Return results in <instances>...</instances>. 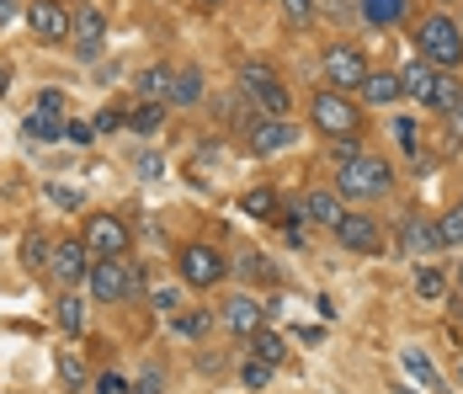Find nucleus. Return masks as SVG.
Returning <instances> with one entry per match:
<instances>
[{
    "label": "nucleus",
    "mask_w": 463,
    "mask_h": 394,
    "mask_svg": "<svg viewBox=\"0 0 463 394\" xmlns=\"http://www.w3.org/2000/svg\"><path fill=\"white\" fill-rule=\"evenodd\" d=\"M240 214H250V219H278L282 203H278V192H272V187H250V192L240 197Z\"/></svg>",
    "instance_id": "nucleus-22"
},
{
    "label": "nucleus",
    "mask_w": 463,
    "mask_h": 394,
    "mask_svg": "<svg viewBox=\"0 0 463 394\" xmlns=\"http://www.w3.org/2000/svg\"><path fill=\"white\" fill-rule=\"evenodd\" d=\"M363 96H368L373 107H394L405 91H400V75H383V70L373 75V70H368V81H363Z\"/></svg>",
    "instance_id": "nucleus-21"
},
{
    "label": "nucleus",
    "mask_w": 463,
    "mask_h": 394,
    "mask_svg": "<svg viewBox=\"0 0 463 394\" xmlns=\"http://www.w3.org/2000/svg\"><path fill=\"white\" fill-rule=\"evenodd\" d=\"M0 96H5V70H0Z\"/></svg>",
    "instance_id": "nucleus-49"
},
{
    "label": "nucleus",
    "mask_w": 463,
    "mask_h": 394,
    "mask_svg": "<svg viewBox=\"0 0 463 394\" xmlns=\"http://www.w3.org/2000/svg\"><path fill=\"white\" fill-rule=\"evenodd\" d=\"M38 107H43V112H53V118H59V112H64V96H59V91H43V96H38Z\"/></svg>",
    "instance_id": "nucleus-45"
},
{
    "label": "nucleus",
    "mask_w": 463,
    "mask_h": 394,
    "mask_svg": "<svg viewBox=\"0 0 463 394\" xmlns=\"http://www.w3.org/2000/svg\"><path fill=\"white\" fill-rule=\"evenodd\" d=\"M293 144V123L288 118H261L250 129V155H282Z\"/></svg>",
    "instance_id": "nucleus-16"
},
{
    "label": "nucleus",
    "mask_w": 463,
    "mask_h": 394,
    "mask_svg": "<svg viewBox=\"0 0 463 394\" xmlns=\"http://www.w3.org/2000/svg\"><path fill=\"white\" fill-rule=\"evenodd\" d=\"M182 283L186 288H219L224 277H230V256L219 251V245H182Z\"/></svg>",
    "instance_id": "nucleus-6"
},
{
    "label": "nucleus",
    "mask_w": 463,
    "mask_h": 394,
    "mask_svg": "<svg viewBox=\"0 0 463 394\" xmlns=\"http://www.w3.org/2000/svg\"><path fill=\"white\" fill-rule=\"evenodd\" d=\"M11 16H16V0H0V27H5Z\"/></svg>",
    "instance_id": "nucleus-47"
},
{
    "label": "nucleus",
    "mask_w": 463,
    "mask_h": 394,
    "mask_svg": "<svg viewBox=\"0 0 463 394\" xmlns=\"http://www.w3.org/2000/svg\"><path fill=\"white\" fill-rule=\"evenodd\" d=\"M59 379H64L70 389H80V384H86V368H80V357H75V351H59Z\"/></svg>",
    "instance_id": "nucleus-33"
},
{
    "label": "nucleus",
    "mask_w": 463,
    "mask_h": 394,
    "mask_svg": "<svg viewBox=\"0 0 463 394\" xmlns=\"http://www.w3.org/2000/svg\"><path fill=\"white\" fill-rule=\"evenodd\" d=\"M416 293L426 299V304H437V299L448 293V277H442L437 266H416Z\"/></svg>",
    "instance_id": "nucleus-27"
},
{
    "label": "nucleus",
    "mask_w": 463,
    "mask_h": 394,
    "mask_svg": "<svg viewBox=\"0 0 463 394\" xmlns=\"http://www.w3.org/2000/svg\"><path fill=\"white\" fill-rule=\"evenodd\" d=\"M176 331H182V336H203V331H208V314H182Z\"/></svg>",
    "instance_id": "nucleus-40"
},
{
    "label": "nucleus",
    "mask_w": 463,
    "mask_h": 394,
    "mask_svg": "<svg viewBox=\"0 0 463 394\" xmlns=\"http://www.w3.org/2000/svg\"><path fill=\"white\" fill-rule=\"evenodd\" d=\"M171 86H176V70H165V64H149V70L139 75L144 101H171Z\"/></svg>",
    "instance_id": "nucleus-20"
},
{
    "label": "nucleus",
    "mask_w": 463,
    "mask_h": 394,
    "mask_svg": "<svg viewBox=\"0 0 463 394\" xmlns=\"http://www.w3.org/2000/svg\"><path fill=\"white\" fill-rule=\"evenodd\" d=\"M86 283H91L96 304H123V299H134V288H139V266L128 262V256H96Z\"/></svg>",
    "instance_id": "nucleus-4"
},
{
    "label": "nucleus",
    "mask_w": 463,
    "mask_h": 394,
    "mask_svg": "<svg viewBox=\"0 0 463 394\" xmlns=\"http://www.w3.org/2000/svg\"><path fill=\"white\" fill-rule=\"evenodd\" d=\"M149 304L160 309V314H176V309H182V293H176L171 283H155V288H149Z\"/></svg>",
    "instance_id": "nucleus-32"
},
{
    "label": "nucleus",
    "mask_w": 463,
    "mask_h": 394,
    "mask_svg": "<svg viewBox=\"0 0 463 394\" xmlns=\"http://www.w3.org/2000/svg\"><path fill=\"white\" fill-rule=\"evenodd\" d=\"M240 272H245V277H267V283H272V266L256 262V256H245V262H240Z\"/></svg>",
    "instance_id": "nucleus-43"
},
{
    "label": "nucleus",
    "mask_w": 463,
    "mask_h": 394,
    "mask_svg": "<svg viewBox=\"0 0 463 394\" xmlns=\"http://www.w3.org/2000/svg\"><path fill=\"white\" fill-rule=\"evenodd\" d=\"M394 139H400V149L416 155V123H411V118H394Z\"/></svg>",
    "instance_id": "nucleus-37"
},
{
    "label": "nucleus",
    "mask_w": 463,
    "mask_h": 394,
    "mask_svg": "<svg viewBox=\"0 0 463 394\" xmlns=\"http://www.w3.org/2000/svg\"><path fill=\"white\" fill-rule=\"evenodd\" d=\"M330 235H335V245H346V251H357V256H378V251H383V229H378V219H368V214H346Z\"/></svg>",
    "instance_id": "nucleus-10"
},
{
    "label": "nucleus",
    "mask_w": 463,
    "mask_h": 394,
    "mask_svg": "<svg viewBox=\"0 0 463 394\" xmlns=\"http://www.w3.org/2000/svg\"><path fill=\"white\" fill-rule=\"evenodd\" d=\"M27 27H33L38 43H64V38L75 33V22L59 11V0H33V5H27Z\"/></svg>",
    "instance_id": "nucleus-12"
},
{
    "label": "nucleus",
    "mask_w": 463,
    "mask_h": 394,
    "mask_svg": "<svg viewBox=\"0 0 463 394\" xmlns=\"http://www.w3.org/2000/svg\"><path fill=\"white\" fill-rule=\"evenodd\" d=\"M357 11H363L368 27H400L405 11H411V0H357Z\"/></svg>",
    "instance_id": "nucleus-18"
},
{
    "label": "nucleus",
    "mask_w": 463,
    "mask_h": 394,
    "mask_svg": "<svg viewBox=\"0 0 463 394\" xmlns=\"http://www.w3.org/2000/svg\"><path fill=\"white\" fill-rule=\"evenodd\" d=\"M240 96L250 107H261L267 118H282L288 112V86L278 81V70H267V64H245L240 70Z\"/></svg>",
    "instance_id": "nucleus-5"
},
{
    "label": "nucleus",
    "mask_w": 463,
    "mask_h": 394,
    "mask_svg": "<svg viewBox=\"0 0 463 394\" xmlns=\"http://www.w3.org/2000/svg\"><path fill=\"white\" fill-rule=\"evenodd\" d=\"M320 70H325V81H330L335 91H363V81H368V59H363L352 43H330L325 59H320Z\"/></svg>",
    "instance_id": "nucleus-7"
},
{
    "label": "nucleus",
    "mask_w": 463,
    "mask_h": 394,
    "mask_svg": "<svg viewBox=\"0 0 463 394\" xmlns=\"http://www.w3.org/2000/svg\"><path fill=\"white\" fill-rule=\"evenodd\" d=\"M22 133H27V144H53V139H64V123H59L53 112H43V107H33L27 123H22Z\"/></svg>",
    "instance_id": "nucleus-19"
},
{
    "label": "nucleus",
    "mask_w": 463,
    "mask_h": 394,
    "mask_svg": "<svg viewBox=\"0 0 463 394\" xmlns=\"http://www.w3.org/2000/svg\"><path fill=\"white\" fill-rule=\"evenodd\" d=\"M250 357H261V362H272V368H278L282 357H288V341H282L278 331H267V325H261V331L250 336Z\"/></svg>",
    "instance_id": "nucleus-24"
},
{
    "label": "nucleus",
    "mask_w": 463,
    "mask_h": 394,
    "mask_svg": "<svg viewBox=\"0 0 463 394\" xmlns=\"http://www.w3.org/2000/svg\"><path fill=\"white\" fill-rule=\"evenodd\" d=\"M463 96V86H458V75L453 70H442V81H437V96H431V107L437 112H453V101Z\"/></svg>",
    "instance_id": "nucleus-31"
},
{
    "label": "nucleus",
    "mask_w": 463,
    "mask_h": 394,
    "mask_svg": "<svg viewBox=\"0 0 463 394\" xmlns=\"http://www.w3.org/2000/svg\"><path fill=\"white\" fill-rule=\"evenodd\" d=\"M458 314H463V299H458Z\"/></svg>",
    "instance_id": "nucleus-52"
},
{
    "label": "nucleus",
    "mask_w": 463,
    "mask_h": 394,
    "mask_svg": "<svg viewBox=\"0 0 463 394\" xmlns=\"http://www.w3.org/2000/svg\"><path fill=\"white\" fill-rule=\"evenodd\" d=\"M437 81H442V70H437V64H426V59H411V64H405V70H400V91H405V96H416L420 107H431V96H437Z\"/></svg>",
    "instance_id": "nucleus-15"
},
{
    "label": "nucleus",
    "mask_w": 463,
    "mask_h": 394,
    "mask_svg": "<svg viewBox=\"0 0 463 394\" xmlns=\"http://www.w3.org/2000/svg\"><path fill=\"white\" fill-rule=\"evenodd\" d=\"M96 394H128V384L118 373H107V379H96Z\"/></svg>",
    "instance_id": "nucleus-44"
},
{
    "label": "nucleus",
    "mask_w": 463,
    "mask_h": 394,
    "mask_svg": "<svg viewBox=\"0 0 463 394\" xmlns=\"http://www.w3.org/2000/svg\"><path fill=\"white\" fill-rule=\"evenodd\" d=\"M282 16H288L293 27H309V22H315V0H282Z\"/></svg>",
    "instance_id": "nucleus-34"
},
{
    "label": "nucleus",
    "mask_w": 463,
    "mask_h": 394,
    "mask_svg": "<svg viewBox=\"0 0 463 394\" xmlns=\"http://www.w3.org/2000/svg\"><path fill=\"white\" fill-rule=\"evenodd\" d=\"M330 149H335V160H357L363 149H357V133L352 139H330Z\"/></svg>",
    "instance_id": "nucleus-41"
},
{
    "label": "nucleus",
    "mask_w": 463,
    "mask_h": 394,
    "mask_svg": "<svg viewBox=\"0 0 463 394\" xmlns=\"http://www.w3.org/2000/svg\"><path fill=\"white\" fill-rule=\"evenodd\" d=\"M448 240H442V224L426 219V214H405V224H400V251L405 256H437Z\"/></svg>",
    "instance_id": "nucleus-11"
},
{
    "label": "nucleus",
    "mask_w": 463,
    "mask_h": 394,
    "mask_svg": "<svg viewBox=\"0 0 463 394\" xmlns=\"http://www.w3.org/2000/svg\"><path fill=\"white\" fill-rule=\"evenodd\" d=\"M416 43H420V59L437 64V70H458L463 64V27L453 16H426L416 27Z\"/></svg>",
    "instance_id": "nucleus-3"
},
{
    "label": "nucleus",
    "mask_w": 463,
    "mask_h": 394,
    "mask_svg": "<svg viewBox=\"0 0 463 394\" xmlns=\"http://www.w3.org/2000/svg\"><path fill=\"white\" fill-rule=\"evenodd\" d=\"M128 394H165V384H160V373H144V379L128 384Z\"/></svg>",
    "instance_id": "nucleus-39"
},
{
    "label": "nucleus",
    "mask_w": 463,
    "mask_h": 394,
    "mask_svg": "<svg viewBox=\"0 0 463 394\" xmlns=\"http://www.w3.org/2000/svg\"><path fill=\"white\" fill-rule=\"evenodd\" d=\"M128 123H134L139 133H155L160 123H165V101H139V107L128 112Z\"/></svg>",
    "instance_id": "nucleus-28"
},
{
    "label": "nucleus",
    "mask_w": 463,
    "mask_h": 394,
    "mask_svg": "<svg viewBox=\"0 0 463 394\" xmlns=\"http://www.w3.org/2000/svg\"><path fill=\"white\" fill-rule=\"evenodd\" d=\"M118 123H123V112H118V107H101V112H96V123H91V129H96V133H107V129H118Z\"/></svg>",
    "instance_id": "nucleus-42"
},
{
    "label": "nucleus",
    "mask_w": 463,
    "mask_h": 394,
    "mask_svg": "<svg viewBox=\"0 0 463 394\" xmlns=\"http://www.w3.org/2000/svg\"><path fill=\"white\" fill-rule=\"evenodd\" d=\"M394 187V171H389V160H378V155H357V160H341L335 166V192L341 197H383Z\"/></svg>",
    "instance_id": "nucleus-2"
},
{
    "label": "nucleus",
    "mask_w": 463,
    "mask_h": 394,
    "mask_svg": "<svg viewBox=\"0 0 463 394\" xmlns=\"http://www.w3.org/2000/svg\"><path fill=\"white\" fill-rule=\"evenodd\" d=\"M197 101H203V75H197V70H176L171 107H197Z\"/></svg>",
    "instance_id": "nucleus-25"
},
{
    "label": "nucleus",
    "mask_w": 463,
    "mask_h": 394,
    "mask_svg": "<svg viewBox=\"0 0 463 394\" xmlns=\"http://www.w3.org/2000/svg\"><path fill=\"white\" fill-rule=\"evenodd\" d=\"M437 224H442V240H448V245H463V203L453 214H442Z\"/></svg>",
    "instance_id": "nucleus-35"
},
{
    "label": "nucleus",
    "mask_w": 463,
    "mask_h": 394,
    "mask_svg": "<svg viewBox=\"0 0 463 394\" xmlns=\"http://www.w3.org/2000/svg\"><path fill=\"white\" fill-rule=\"evenodd\" d=\"M80 240H86L91 256H128V224L112 219V214H91Z\"/></svg>",
    "instance_id": "nucleus-9"
},
{
    "label": "nucleus",
    "mask_w": 463,
    "mask_h": 394,
    "mask_svg": "<svg viewBox=\"0 0 463 394\" xmlns=\"http://www.w3.org/2000/svg\"><path fill=\"white\" fill-rule=\"evenodd\" d=\"M400 362H405V373H411V379H420V384H431V389H437V368H431V357H426V351L411 347Z\"/></svg>",
    "instance_id": "nucleus-30"
},
{
    "label": "nucleus",
    "mask_w": 463,
    "mask_h": 394,
    "mask_svg": "<svg viewBox=\"0 0 463 394\" xmlns=\"http://www.w3.org/2000/svg\"><path fill=\"white\" fill-rule=\"evenodd\" d=\"M203 5H219V0H203Z\"/></svg>",
    "instance_id": "nucleus-51"
},
{
    "label": "nucleus",
    "mask_w": 463,
    "mask_h": 394,
    "mask_svg": "<svg viewBox=\"0 0 463 394\" xmlns=\"http://www.w3.org/2000/svg\"><path fill=\"white\" fill-rule=\"evenodd\" d=\"M453 288H458V293H463V262H458V272H453Z\"/></svg>",
    "instance_id": "nucleus-48"
},
{
    "label": "nucleus",
    "mask_w": 463,
    "mask_h": 394,
    "mask_svg": "<svg viewBox=\"0 0 463 394\" xmlns=\"http://www.w3.org/2000/svg\"><path fill=\"white\" fill-rule=\"evenodd\" d=\"M448 123H453V139H463V96L453 101V112H448Z\"/></svg>",
    "instance_id": "nucleus-46"
},
{
    "label": "nucleus",
    "mask_w": 463,
    "mask_h": 394,
    "mask_svg": "<svg viewBox=\"0 0 463 394\" xmlns=\"http://www.w3.org/2000/svg\"><path fill=\"white\" fill-rule=\"evenodd\" d=\"M48 203H59V208H80V192H75V187H48Z\"/></svg>",
    "instance_id": "nucleus-38"
},
{
    "label": "nucleus",
    "mask_w": 463,
    "mask_h": 394,
    "mask_svg": "<svg viewBox=\"0 0 463 394\" xmlns=\"http://www.w3.org/2000/svg\"><path fill=\"white\" fill-rule=\"evenodd\" d=\"M309 123H315L325 139H352V133H363V112H357V101H352L346 91L325 86V91H315V101H309Z\"/></svg>",
    "instance_id": "nucleus-1"
},
{
    "label": "nucleus",
    "mask_w": 463,
    "mask_h": 394,
    "mask_svg": "<svg viewBox=\"0 0 463 394\" xmlns=\"http://www.w3.org/2000/svg\"><path fill=\"white\" fill-rule=\"evenodd\" d=\"M224 325H230L240 341H250V336L267 325V304H261L256 293H240V299H230V309H224Z\"/></svg>",
    "instance_id": "nucleus-13"
},
{
    "label": "nucleus",
    "mask_w": 463,
    "mask_h": 394,
    "mask_svg": "<svg viewBox=\"0 0 463 394\" xmlns=\"http://www.w3.org/2000/svg\"><path fill=\"white\" fill-rule=\"evenodd\" d=\"M240 384H245V389H267V384H272V362L245 357V362H240Z\"/></svg>",
    "instance_id": "nucleus-29"
},
{
    "label": "nucleus",
    "mask_w": 463,
    "mask_h": 394,
    "mask_svg": "<svg viewBox=\"0 0 463 394\" xmlns=\"http://www.w3.org/2000/svg\"><path fill=\"white\" fill-rule=\"evenodd\" d=\"M64 139H70V144H91L96 129L91 123H80V118H64Z\"/></svg>",
    "instance_id": "nucleus-36"
},
{
    "label": "nucleus",
    "mask_w": 463,
    "mask_h": 394,
    "mask_svg": "<svg viewBox=\"0 0 463 394\" xmlns=\"http://www.w3.org/2000/svg\"><path fill=\"white\" fill-rule=\"evenodd\" d=\"M400 394H416V389H411V384H400Z\"/></svg>",
    "instance_id": "nucleus-50"
},
{
    "label": "nucleus",
    "mask_w": 463,
    "mask_h": 394,
    "mask_svg": "<svg viewBox=\"0 0 463 394\" xmlns=\"http://www.w3.org/2000/svg\"><path fill=\"white\" fill-rule=\"evenodd\" d=\"M53 314H59V331H64V336H80V331H86V304H80L75 288H64V299H59Z\"/></svg>",
    "instance_id": "nucleus-23"
},
{
    "label": "nucleus",
    "mask_w": 463,
    "mask_h": 394,
    "mask_svg": "<svg viewBox=\"0 0 463 394\" xmlns=\"http://www.w3.org/2000/svg\"><path fill=\"white\" fill-rule=\"evenodd\" d=\"M304 219L309 224H320V229H335V224L346 219V203H341V192H309L304 197Z\"/></svg>",
    "instance_id": "nucleus-17"
},
{
    "label": "nucleus",
    "mask_w": 463,
    "mask_h": 394,
    "mask_svg": "<svg viewBox=\"0 0 463 394\" xmlns=\"http://www.w3.org/2000/svg\"><path fill=\"white\" fill-rule=\"evenodd\" d=\"M48 256H53V245H48L43 235H27L22 240V266L27 272H48Z\"/></svg>",
    "instance_id": "nucleus-26"
},
{
    "label": "nucleus",
    "mask_w": 463,
    "mask_h": 394,
    "mask_svg": "<svg viewBox=\"0 0 463 394\" xmlns=\"http://www.w3.org/2000/svg\"><path fill=\"white\" fill-rule=\"evenodd\" d=\"M70 22H75V33H70V38H75V48H80V59H96L101 43H107V16H101L96 5H80Z\"/></svg>",
    "instance_id": "nucleus-14"
},
{
    "label": "nucleus",
    "mask_w": 463,
    "mask_h": 394,
    "mask_svg": "<svg viewBox=\"0 0 463 394\" xmlns=\"http://www.w3.org/2000/svg\"><path fill=\"white\" fill-rule=\"evenodd\" d=\"M48 272H53L59 288H80V283L91 277V251H86V240H64V245H53Z\"/></svg>",
    "instance_id": "nucleus-8"
}]
</instances>
